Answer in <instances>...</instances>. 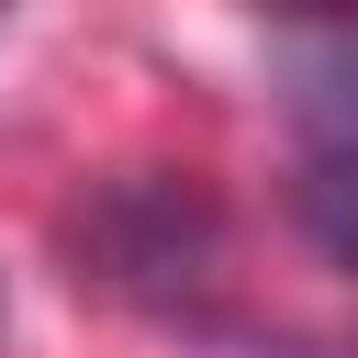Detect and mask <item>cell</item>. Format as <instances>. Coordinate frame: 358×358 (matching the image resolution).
<instances>
[{"label":"cell","mask_w":358,"mask_h":358,"mask_svg":"<svg viewBox=\"0 0 358 358\" xmlns=\"http://www.w3.org/2000/svg\"><path fill=\"white\" fill-rule=\"evenodd\" d=\"M56 246H67L78 291H101L123 313H157V324H213L235 224L179 168H112V179H90L56 213Z\"/></svg>","instance_id":"1"},{"label":"cell","mask_w":358,"mask_h":358,"mask_svg":"<svg viewBox=\"0 0 358 358\" xmlns=\"http://www.w3.org/2000/svg\"><path fill=\"white\" fill-rule=\"evenodd\" d=\"M291 358H358V347H291Z\"/></svg>","instance_id":"3"},{"label":"cell","mask_w":358,"mask_h":358,"mask_svg":"<svg viewBox=\"0 0 358 358\" xmlns=\"http://www.w3.org/2000/svg\"><path fill=\"white\" fill-rule=\"evenodd\" d=\"M280 112H291V201L336 268H358V0H268Z\"/></svg>","instance_id":"2"}]
</instances>
